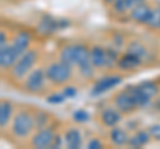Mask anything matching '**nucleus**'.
<instances>
[{
  "instance_id": "11",
  "label": "nucleus",
  "mask_w": 160,
  "mask_h": 149,
  "mask_svg": "<svg viewBox=\"0 0 160 149\" xmlns=\"http://www.w3.org/2000/svg\"><path fill=\"white\" fill-rule=\"evenodd\" d=\"M151 133H149V131H139L136 132L132 137H129L128 140V144L127 145L132 147V148H140L143 145H147V144L149 142V140H151Z\"/></svg>"
},
{
  "instance_id": "24",
  "label": "nucleus",
  "mask_w": 160,
  "mask_h": 149,
  "mask_svg": "<svg viewBox=\"0 0 160 149\" xmlns=\"http://www.w3.org/2000/svg\"><path fill=\"white\" fill-rule=\"evenodd\" d=\"M147 26L152 29H159L160 28V9H152L151 17L147 22Z\"/></svg>"
},
{
  "instance_id": "4",
  "label": "nucleus",
  "mask_w": 160,
  "mask_h": 149,
  "mask_svg": "<svg viewBox=\"0 0 160 149\" xmlns=\"http://www.w3.org/2000/svg\"><path fill=\"white\" fill-rule=\"evenodd\" d=\"M46 72L43 69H35L27 76L26 81H24V88L28 92L36 93L39 91H42L44 87V80H46Z\"/></svg>"
},
{
  "instance_id": "6",
  "label": "nucleus",
  "mask_w": 160,
  "mask_h": 149,
  "mask_svg": "<svg viewBox=\"0 0 160 149\" xmlns=\"http://www.w3.org/2000/svg\"><path fill=\"white\" fill-rule=\"evenodd\" d=\"M20 56H22V55L18 52V49L13 47V44L0 48V67L3 69L12 68Z\"/></svg>"
},
{
  "instance_id": "15",
  "label": "nucleus",
  "mask_w": 160,
  "mask_h": 149,
  "mask_svg": "<svg viewBox=\"0 0 160 149\" xmlns=\"http://www.w3.org/2000/svg\"><path fill=\"white\" fill-rule=\"evenodd\" d=\"M66 144L69 149H78L82 145V133L78 129H69L66 133Z\"/></svg>"
},
{
  "instance_id": "26",
  "label": "nucleus",
  "mask_w": 160,
  "mask_h": 149,
  "mask_svg": "<svg viewBox=\"0 0 160 149\" xmlns=\"http://www.w3.org/2000/svg\"><path fill=\"white\" fill-rule=\"evenodd\" d=\"M116 53L113 51H107V59H106V68H111L116 63Z\"/></svg>"
},
{
  "instance_id": "17",
  "label": "nucleus",
  "mask_w": 160,
  "mask_h": 149,
  "mask_svg": "<svg viewBox=\"0 0 160 149\" xmlns=\"http://www.w3.org/2000/svg\"><path fill=\"white\" fill-rule=\"evenodd\" d=\"M29 40H31V37H29V35L26 33V32H22L19 33L16 37H15L13 40V47L18 49V52L20 55H23L24 52L27 51V48L29 46Z\"/></svg>"
},
{
  "instance_id": "25",
  "label": "nucleus",
  "mask_w": 160,
  "mask_h": 149,
  "mask_svg": "<svg viewBox=\"0 0 160 149\" xmlns=\"http://www.w3.org/2000/svg\"><path fill=\"white\" fill-rule=\"evenodd\" d=\"M88 118H89L88 113L86 111H83V109L76 111V112L73 113V120L78 121V123H86V121H88Z\"/></svg>"
},
{
  "instance_id": "27",
  "label": "nucleus",
  "mask_w": 160,
  "mask_h": 149,
  "mask_svg": "<svg viewBox=\"0 0 160 149\" xmlns=\"http://www.w3.org/2000/svg\"><path fill=\"white\" fill-rule=\"evenodd\" d=\"M64 99H66L64 93H55V95L47 97V101L51 104H59V103H63Z\"/></svg>"
},
{
  "instance_id": "20",
  "label": "nucleus",
  "mask_w": 160,
  "mask_h": 149,
  "mask_svg": "<svg viewBox=\"0 0 160 149\" xmlns=\"http://www.w3.org/2000/svg\"><path fill=\"white\" fill-rule=\"evenodd\" d=\"M127 91L132 95L133 100H135V103H136V105H138V107H146L147 104L149 103V100L143 95V92L140 91L139 85H138V87H132V85H131V87H128V88H127Z\"/></svg>"
},
{
  "instance_id": "22",
  "label": "nucleus",
  "mask_w": 160,
  "mask_h": 149,
  "mask_svg": "<svg viewBox=\"0 0 160 149\" xmlns=\"http://www.w3.org/2000/svg\"><path fill=\"white\" fill-rule=\"evenodd\" d=\"M127 53H131V55H133V56H136L142 60V59L147 55V49L144 48L140 43H131L128 49H127Z\"/></svg>"
},
{
  "instance_id": "29",
  "label": "nucleus",
  "mask_w": 160,
  "mask_h": 149,
  "mask_svg": "<svg viewBox=\"0 0 160 149\" xmlns=\"http://www.w3.org/2000/svg\"><path fill=\"white\" fill-rule=\"evenodd\" d=\"M102 147H103L102 142H100L99 140H96V138H92V140L88 142V145H87L88 149H100Z\"/></svg>"
},
{
  "instance_id": "10",
  "label": "nucleus",
  "mask_w": 160,
  "mask_h": 149,
  "mask_svg": "<svg viewBox=\"0 0 160 149\" xmlns=\"http://www.w3.org/2000/svg\"><path fill=\"white\" fill-rule=\"evenodd\" d=\"M107 51L102 47H93L91 49V64L93 68H106Z\"/></svg>"
},
{
  "instance_id": "31",
  "label": "nucleus",
  "mask_w": 160,
  "mask_h": 149,
  "mask_svg": "<svg viewBox=\"0 0 160 149\" xmlns=\"http://www.w3.org/2000/svg\"><path fill=\"white\" fill-rule=\"evenodd\" d=\"M6 40H7L6 33H4V32H0V48H3V47H6V46H7V44H6Z\"/></svg>"
},
{
  "instance_id": "30",
  "label": "nucleus",
  "mask_w": 160,
  "mask_h": 149,
  "mask_svg": "<svg viewBox=\"0 0 160 149\" xmlns=\"http://www.w3.org/2000/svg\"><path fill=\"white\" fill-rule=\"evenodd\" d=\"M63 93H64V96L66 97H75L76 96V89H75L73 87H67L63 91Z\"/></svg>"
},
{
  "instance_id": "12",
  "label": "nucleus",
  "mask_w": 160,
  "mask_h": 149,
  "mask_svg": "<svg viewBox=\"0 0 160 149\" xmlns=\"http://www.w3.org/2000/svg\"><path fill=\"white\" fill-rule=\"evenodd\" d=\"M140 64H142V60H140L139 57H136V56H133V55H131V53L124 55V56L118 61L119 68H120V69H123V71H132V69L138 68Z\"/></svg>"
},
{
  "instance_id": "5",
  "label": "nucleus",
  "mask_w": 160,
  "mask_h": 149,
  "mask_svg": "<svg viewBox=\"0 0 160 149\" xmlns=\"http://www.w3.org/2000/svg\"><path fill=\"white\" fill-rule=\"evenodd\" d=\"M56 135L53 133V131L51 128H47V129H40V131L32 137L31 144L33 148H39V149H44V148H51L53 140Z\"/></svg>"
},
{
  "instance_id": "3",
  "label": "nucleus",
  "mask_w": 160,
  "mask_h": 149,
  "mask_svg": "<svg viewBox=\"0 0 160 149\" xmlns=\"http://www.w3.org/2000/svg\"><path fill=\"white\" fill-rule=\"evenodd\" d=\"M72 74L71 65L60 61V63H53L46 69V76L51 83L53 84H63L67 80H69Z\"/></svg>"
},
{
  "instance_id": "19",
  "label": "nucleus",
  "mask_w": 160,
  "mask_h": 149,
  "mask_svg": "<svg viewBox=\"0 0 160 149\" xmlns=\"http://www.w3.org/2000/svg\"><path fill=\"white\" fill-rule=\"evenodd\" d=\"M109 136H111V140L115 145H126V144H128V140H129L126 131H123L120 128H113Z\"/></svg>"
},
{
  "instance_id": "1",
  "label": "nucleus",
  "mask_w": 160,
  "mask_h": 149,
  "mask_svg": "<svg viewBox=\"0 0 160 149\" xmlns=\"http://www.w3.org/2000/svg\"><path fill=\"white\" fill-rule=\"evenodd\" d=\"M38 60V53L36 51H26L22 56L18 59V61L15 63V65L12 67V74L16 79H23L27 74H29V71L35 65V63Z\"/></svg>"
},
{
  "instance_id": "16",
  "label": "nucleus",
  "mask_w": 160,
  "mask_h": 149,
  "mask_svg": "<svg viewBox=\"0 0 160 149\" xmlns=\"http://www.w3.org/2000/svg\"><path fill=\"white\" fill-rule=\"evenodd\" d=\"M12 105L8 101H3L0 105V127L6 128L12 117Z\"/></svg>"
},
{
  "instance_id": "7",
  "label": "nucleus",
  "mask_w": 160,
  "mask_h": 149,
  "mask_svg": "<svg viewBox=\"0 0 160 149\" xmlns=\"http://www.w3.org/2000/svg\"><path fill=\"white\" fill-rule=\"evenodd\" d=\"M115 105H116V108L119 109L120 112L123 113H129L132 112L135 108H136V103H135L132 95L129 93L127 89L123 92L118 93V96L115 97Z\"/></svg>"
},
{
  "instance_id": "8",
  "label": "nucleus",
  "mask_w": 160,
  "mask_h": 149,
  "mask_svg": "<svg viewBox=\"0 0 160 149\" xmlns=\"http://www.w3.org/2000/svg\"><path fill=\"white\" fill-rule=\"evenodd\" d=\"M122 83V79H120L119 76H116V74H112V76H106L103 77L102 80H99L96 84L93 85L92 88V96H98V95H102V93L109 91L111 88L116 87L118 84Z\"/></svg>"
},
{
  "instance_id": "14",
  "label": "nucleus",
  "mask_w": 160,
  "mask_h": 149,
  "mask_svg": "<svg viewBox=\"0 0 160 149\" xmlns=\"http://www.w3.org/2000/svg\"><path fill=\"white\" fill-rule=\"evenodd\" d=\"M102 121L107 127H115L120 121V113L113 108H106L102 112Z\"/></svg>"
},
{
  "instance_id": "32",
  "label": "nucleus",
  "mask_w": 160,
  "mask_h": 149,
  "mask_svg": "<svg viewBox=\"0 0 160 149\" xmlns=\"http://www.w3.org/2000/svg\"><path fill=\"white\" fill-rule=\"evenodd\" d=\"M60 144H62V141H60V136H56L53 140V144L51 148H56V147H60Z\"/></svg>"
},
{
  "instance_id": "18",
  "label": "nucleus",
  "mask_w": 160,
  "mask_h": 149,
  "mask_svg": "<svg viewBox=\"0 0 160 149\" xmlns=\"http://www.w3.org/2000/svg\"><path fill=\"white\" fill-rule=\"evenodd\" d=\"M60 61L68 64V65H75L76 64V55H75V46H67L62 49L60 53Z\"/></svg>"
},
{
  "instance_id": "28",
  "label": "nucleus",
  "mask_w": 160,
  "mask_h": 149,
  "mask_svg": "<svg viewBox=\"0 0 160 149\" xmlns=\"http://www.w3.org/2000/svg\"><path fill=\"white\" fill-rule=\"evenodd\" d=\"M149 133H151V136L153 138H156V140H160V125L156 124V125H152L149 128Z\"/></svg>"
},
{
  "instance_id": "21",
  "label": "nucleus",
  "mask_w": 160,
  "mask_h": 149,
  "mask_svg": "<svg viewBox=\"0 0 160 149\" xmlns=\"http://www.w3.org/2000/svg\"><path fill=\"white\" fill-rule=\"evenodd\" d=\"M139 88H140V91L143 92V95L146 96L149 101L152 100V97H155L158 95V87L151 81H144L142 84H139Z\"/></svg>"
},
{
  "instance_id": "2",
  "label": "nucleus",
  "mask_w": 160,
  "mask_h": 149,
  "mask_svg": "<svg viewBox=\"0 0 160 149\" xmlns=\"http://www.w3.org/2000/svg\"><path fill=\"white\" fill-rule=\"evenodd\" d=\"M35 127H36L35 125V118L27 112H20L13 117L12 133L15 136L23 138V137H27Z\"/></svg>"
},
{
  "instance_id": "33",
  "label": "nucleus",
  "mask_w": 160,
  "mask_h": 149,
  "mask_svg": "<svg viewBox=\"0 0 160 149\" xmlns=\"http://www.w3.org/2000/svg\"><path fill=\"white\" fill-rule=\"evenodd\" d=\"M104 2H106V3H108V4H109V3H111V4H113V2H115V0H104Z\"/></svg>"
},
{
  "instance_id": "13",
  "label": "nucleus",
  "mask_w": 160,
  "mask_h": 149,
  "mask_svg": "<svg viewBox=\"0 0 160 149\" xmlns=\"http://www.w3.org/2000/svg\"><path fill=\"white\" fill-rule=\"evenodd\" d=\"M144 0H115L113 2V9L118 13H124L127 11H131L135 7L143 4Z\"/></svg>"
},
{
  "instance_id": "9",
  "label": "nucleus",
  "mask_w": 160,
  "mask_h": 149,
  "mask_svg": "<svg viewBox=\"0 0 160 149\" xmlns=\"http://www.w3.org/2000/svg\"><path fill=\"white\" fill-rule=\"evenodd\" d=\"M152 13V9L149 8L147 4H140V6L135 7L133 9H131V19L135 20L136 23H142V24H147V22L149 20Z\"/></svg>"
},
{
  "instance_id": "23",
  "label": "nucleus",
  "mask_w": 160,
  "mask_h": 149,
  "mask_svg": "<svg viewBox=\"0 0 160 149\" xmlns=\"http://www.w3.org/2000/svg\"><path fill=\"white\" fill-rule=\"evenodd\" d=\"M59 23L52 20V19H44V20H42V23H40V31H42L43 33H49V32H53L55 29L58 28Z\"/></svg>"
}]
</instances>
